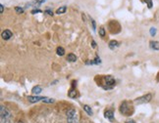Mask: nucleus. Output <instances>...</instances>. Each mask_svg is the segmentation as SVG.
Listing matches in <instances>:
<instances>
[{
  "label": "nucleus",
  "mask_w": 159,
  "mask_h": 123,
  "mask_svg": "<svg viewBox=\"0 0 159 123\" xmlns=\"http://www.w3.org/2000/svg\"><path fill=\"white\" fill-rule=\"evenodd\" d=\"M149 45H150V48L153 49V50H156V51H159V41H150L149 42Z\"/></svg>",
  "instance_id": "9d476101"
},
{
  "label": "nucleus",
  "mask_w": 159,
  "mask_h": 123,
  "mask_svg": "<svg viewBox=\"0 0 159 123\" xmlns=\"http://www.w3.org/2000/svg\"><path fill=\"white\" fill-rule=\"evenodd\" d=\"M36 13H41V11L39 10V9H34L32 11V14H36Z\"/></svg>",
  "instance_id": "5701e85b"
},
{
  "label": "nucleus",
  "mask_w": 159,
  "mask_h": 123,
  "mask_svg": "<svg viewBox=\"0 0 159 123\" xmlns=\"http://www.w3.org/2000/svg\"><path fill=\"white\" fill-rule=\"evenodd\" d=\"M119 46V42L116 41V40H111L109 42V48L111 49V50H114L115 48H117Z\"/></svg>",
  "instance_id": "ddd939ff"
},
{
  "label": "nucleus",
  "mask_w": 159,
  "mask_h": 123,
  "mask_svg": "<svg viewBox=\"0 0 159 123\" xmlns=\"http://www.w3.org/2000/svg\"><path fill=\"white\" fill-rule=\"evenodd\" d=\"M104 115H105V118L109 119L110 121H113V117H114V112H113V110H111V109H107L106 112H104Z\"/></svg>",
  "instance_id": "1a4fd4ad"
},
{
  "label": "nucleus",
  "mask_w": 159,
  "mask_h": 123,
  "mask_svg": "<svg viewBox=\"0 0 159 123\" xmlns=\"http://www.w3.org/2000/svg\"><path fill=\"white\" fill-rule=\"evenodd\" d=\"M67 61L70 62V63H75V62L77 61L76 55H75V54H73V53L68 54V56H67Z\"/></svg>",
  "instance_id": "f8f14e48"
},
{
  "label": "nucleus",
  "mask_w": 159,
  "mask_h": 123,
  "mask_svg": "<svg viewBox=\"0 0 159 123\" xmlns=\"http://www.w3.org/2000/svg\"><path fill=\"white\" fill-rule=\"evenodd\" d=\"M116 81H115V79L113 76L111 75H106L104 76V84L106 85L104 89H111L113 88V86L115 85Z\"/></svg>",
  "instance_id": "20e7f679"
},
{
  "label": "nucleus",
  "mask_w": 159,
  "mask_h": 123,
  "mask_svg": "<svg viewBox=\"0 0 159 123\" xmlns=\"http://www.w3.org/2000/svg\"><path fill=\"white\" fill-rule=\"evenodd\" d=\"M1 36H2V38L4 39V40H9L12 36H13V33H12V32L11 30H9V29H5L4 32L1 33Z\"/></svg>",
  "instance_id": "423d86ee"
},
{
  "label": "nucleus",
  "mask_w": 159,
  "mask_h": 123,
  "mask_svg": "<svg viewBox=\"0 0 159 123\" xmlns=\"http://www.w3.org/2000/svg\"><path fill=\"white\" fill-rule=\"evenodd\" d=\"M67 115V123H80L78 112L75 108H70L66 113Z\"/></svg>",
  "instance_id": "f257e3e1"
},
{
  "label": "nucleus",
  "mask_w": 159,
  "mask_h": 123,
  "mask_svg": "<svg viewBox=\"0 0 159 123\" xmlns=\"http://www.w3.org/2000/svg\"><path fill=\"white\" fill-rule=\"evenodd\" d=\"M126 123H136V122H134V120H127Z\"/></svg>",
  "instance_id": "cd10ccee"
},
{
  "label": "nucleus",
  "mask_w": 159,
  "mask_h": 123,
  "mask_svg": "<svg viewBox=\"0 0 159 123\" xmlns=\"http://www.w3.org/2000/svg\"><path fill=\"white\" fill-rule=\"evenodd\" d=\"M46 13H47L48 15H50V16H53V12L50 11V10H46Z\"/></svg>",
  "instance_id": "bb28decb"
},
{
  "label": "nucleus",
  "mask_w": 159,
  "mask_h": 123,
  "mask_svg": "<svg viewBox=\"0 0 159 123\" xmlns=\"http://www.w3.org/2000/svg\"><path fill=\"white\" fill-rule=\"evenodd\" d=\"M75 82H73V87L71 88V90L69 91V93H68V96L70 97V98H76V97H78V92H77V90L75 89V84H74Z\"/></svg>",
  "instance_id": "6e6552de"
},
{
  "label": "nucleus",
  "mask_w": 159,
  "mask_h": 123,
  "mask_svg": "<svg viewBox=\"0 0 159 123\" xmlns=\"http://www.w3.org/2000/svg\"><path fill=\"white\" fill-rule=\"evenodd\" d=\"M91 46H93V48H95V47H96V43H95L94 40L91 41Z\"/></svg>",
  "instance_id": "a878e982"
},
{
  "label": "nucleus",
  "mask_w": 159,
  "mask_h": 123,
  "mask_svg": "<svg viewBox=\"0 0 159 123\" xmlns=\"http://www.w3.org/2000/svg\"><path fill=\"white\" fill-rule=\"evenodd\" d=\"M120 112H121V113H123L125 115H130L131 108H130L129 104H128L127 102H123V103L121 104V106H120Z\"/></svg>",
  "instance_id": "39448f33"
},
{
  "label": "nucleus",
  "mask_w": 159,
  "mask_h": 123,
  "mask_svg": "<svg viewBox=\"0 0 159 123\" xmlns=\"http://www.w3.org/2000/svg\"><path fill=\"white\" fill-rule=\"evenodd\" d=\"M66 11H67V7H66V6H61L60 8H58V9L56 10V14H57V15L64 14Z\"/></svg>",
  "instance_id": "4468645a"
},
{
  "label": "nucleus",
  "mask_w": 159,
  "mask_h": 123,
  "mask_svg": "<svg viewBox=\"0 0 159 123\" xmlns=\"http://www.w3.org/2000/svg\"><path fill=\"white\" fill-rule=\"evenodd\" d=\"M32 92H33V94H34V95H39V94H40L41 92H42L41 86H39V85L34 86V87L32 89Z\"/></svg>",
  "instance_id": "9b49d317"
},
{
  "label": "nucleus",
  "mask_w": 159,
  "mask_h": 123,
  "mask_svg": "<svg viewBox=\"0 0 159 123\" xmlns=\"http://www.w3.org/2000/svg\"><path fill=\"white\" fill-rule=\"evenodd\" d=\"M44 99V97H39V96H29L28 97V100L30 103H38L39 101H42Z\"/></svg>",
  "instance_id": "0eeeda50"
},
{
  "label": "nucleus",
  "mask_w": 159,
  "mask_h": 123,
  "mask_svg": "<svg viewBox=\"0 0 159 123\" xmlns=\"http://www.w3.org/2000/svg\"><path fill=\"white\" fill-rule=\"evenodd\" d=\"M42 102L46 103V104H53L55 102V100L54 99H51V98H46V97H44V99L42 100Z\"/></svg>",
  "instance_id": "f3484780"
},
{
  "label": "nucleus",
  "mask_w": 159,
  "mask_h": 123,
  "mask_svg": "<svg viewBox=\"0 0 159 123\" xmlns=\"http://www.w3.org/2000/svg\"><path fill=\"white\" fill-rule=\"evenodd\" d=\"M18 123H24L23 121H19V122H18Z\"/></svg>",
  "instance_id": "c85d7f7f"
},
{
  "label": "nucleus",
  "mask_w": 159,
  "mask_h": 123,
  "mask_svg": "<svg viewBox=\"0 0 159 123\" xmlns=\"http://www.w3.org/2000/svg\"><path fill=\"white\" fill-rule=\"evenodd\" d=\"M15 11L17 12L18 14H22V13H24V9L21 8V7H16V8H15Z\"/></svg>",
  "instance_id": "aec40b11"
},
{
  "label": "nucleus",
  "mask_w": 159,
  "mask_h": 123,
  "mask_svg": "<svg viewBox=\"0 0 159 123\" xmlns=\"http://www.w3.org/2000/svg\"><path fill=\"white\" fill-rule=\"evenodd\" d=\"M149 32H150V35H151V36H154V35L156 34V32H157V30H156L155 28H151L149 29Z\"/></svg>",
  "instance_id": "6ab92c4d"
},
{
  "label": "nucleus",
  "mask_w": 159,
  "mask_h": 123,
  "mask_svg": "<svg viewBox=\"0 0 159 123\" xmlns=\"http://www.w3.org/2000/svg\"><path fill=\"white\" fill-rule=\"evenodd\" d=\"M34 2H36V3H39V4H41V3H43V2H45V0H34Z\"/></svg>",
  "instance_id": "393cba45"
},
{
  "label": "nucleus",
  "mask_w": 159,
  "mask_h": 123,
  "mask_svg": "<svg viewBox=\"0 0 159 123\" xmlns=\"http://www.w3.org/2000/svg\"><path fill=\"white\" fill-rule=\"evenodd\" d=\"M0 110H1V123H9L12 119L10 112L4 106H1Z\"/></svg>",
  "instance_id": "f03ea898"
},
{
  "label": "nucleus",
  "mask_w": 159,
  "mask_h": 123,
  "mask_svg": "<svg viewBox=\"0 0 159 123\" xmlns=\"http://www.w3.org/2000/svg\"><path fill=\"white\" fill-rule=\"evenodd\" d=\"M105 29L104 28H99V35L101 36V37H104V36H105Z\"/></svg>",
  "instance_id": "a211bd4d"
},
{
  "label": "nucleus",
  "mask_w": 159,
  "mask_h": 123,
  "mask_svg": "<svg viewBox=\"0 0 159 123\" xmlns=\"http://www.w3.org/2000/svg\"><path fill=\"white\" fill-rule=\"evenodd\" d=\"M91 23H93V32H95L96 26H95V22H94V20H91Z\"/></svg>",
  "instance_id": "4be33fe9"
},
{
  "label": "nucleus",
  "mask_w": 159,
  "mask_h": 123,
  "mask_svg": "<svg viewBox=\"0 0 159 123\" xmlns=\"http://www.w3.org/2000/svg\"><path fill=\"white\" fill-rule=\"evenodd\" d=\"M84 109L85 110V112H87L89 115H93V110H91V108L89 107V106H88V104H84Z\"/></svg>",
  "instance_id": "2eb2a0df"
},
{
  "label": "nucleus",
  "mask_w": 159,
  "mask_h": 123,
  "mask_svg": "<svg viewBox=\"0 0 159 123\" xmlns=\"http://www.w3.org/2000/svg\"><path fill=\"white\" fill-rule=\"evenodd\" d=\"M56 53H57V55L58 56H64L65 55V50H64V48L63 47H57V49H56Z\"/></svg>",
  "instance_id": "dca6fc26"
},
{
  "label": "nucleus",
  "mask_w": 159,
  "mask_h": 123,
  "mask_svg": "<svg viewBox=\"0 0 159 123\" xmlns=\"http://www.w3.org/2000/svg\"><path fill=\"white\" fill-rule=\"evenodd\" d=\"M145 2L148 4V7L149 9H151L152 8V0H145Z\"/></svg>",
  "instance_id": "412c9836"
},
{
  "label": "nucleus",
  "mask_w": 159,
  "mask_h": 123,
  "mask_svg": "<svg viewBox=\"0 0 159 123\" xmlns=\"http://www.w3.org/2000/svg\"><path fill=\"white\" fill-rule=\"evenodd\" d=\"M151 100H152V95L150 93H148V94L143 95L142 97L137 98V99L134 101V104H143L149 103Z\"/></svg>",
  "instance_id": "7ed1b4c3"
},
{
  "label": "nucleus",
  "mask_w": 159,
  "mask_h": 123,
  "mask_svg": "<svg viewBox=\"0 0 159 123\" xmlns=\"http://www.w3.org/2000/svg\"><path fill=\"white\" fill-rule=\"evenodd\" d=\"M3 12H4V5H0V13L3 14Z\"/></svg>",
  "instance_id": "b1692460"
}]
</instances>
